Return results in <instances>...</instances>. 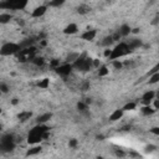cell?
Wrapping results in <instances>:
<instances>
[{
	"instance_id": "cell-1",
	"label": "cell",
	"mask_w": 159,
	"mask_h": 159,
	"mask_svg": "<svg viewBox=\"0 0 159 159\" xmlns=\"http://www.w3.org/2000/svg\"><path fill=\"white\" fill-rule=\"evenodd\" d=\"M47 131H49V127H46L45 124H38V126L34 127L30 131V133L28 136V142L30 144L40 143L44 139V136L47 133Z\"/></svg>"
},
{
	"instance_id": "cell-2",
	"label": "cell",
	"mask_w": 159,
	"mask_h": 159,
	"mask_svg": "<svg viewBox=\"0 0 159 159\" xmlns=\"http://www.w3.org/2000/svg\"><path fill=\"white\" fill-rule=\"evenodd\" d=\"M72 66L75 67L76 70L82 71V72H86V71H90L93 67V60L88 59L86 56H80V59L76 61L75 63H72Z\"/></svg>"
},
{
	"instance_id": "cell-3",
	"label": "cell",
	"mask_w": 159,
	"mask_h": 159,
	"mask_svg": "<svg viewBox=\"0 0 159 159\" xmlns=\"http://www.w3.org/2000/svg\"><path fill=\"white\" fill-rule=\"evenodd\" d=\"M21 51V46L20 44H14V42H6L1 46V50H0V53L3 56H9V55H14L16 52Z\"/></svg>"
},
{
	"instance_id": "cell-4",
	"label": "cell",
	"mask_w": 159,
	"mask_h": 159,
	"mask_svg": "<svg viewBox=\"0 0 159 159\" xmlns=\"http://www.w3.org/2000/svg\"><path fill=\"white\" fill-rule=\"evenodd\" d=\"M127 53H129V49H128V44L126 42H121L118 46L114 47V50H112V53H111V60H116L118 57H122L124 55H127Z\"/></svg>"
},
{
	"instance_id": "cell-5",
	"label": "cell",
	"mask_w": 159,
	"mask_h": 159,
	"mask_svg": "<svg viewBox=\"0 0 159 159\" xmlns=\"http://www.w3.org/2000/svg\"><path fill=\"white\" fill-rule=\"evenodd\" d=\"M72 69H73L72 65H70V63H63V65H60L59 67H57L56 72L59 73V75H61V76L66 77V76H69L70 73H71Z\"/></svg>"
},
{
	"instance_id": "cell-6",
	"label": "cell",
	"mask_w": 159,
	"mask_h": 159,
	"mask_svg": "<svg viewBox=\"0 0 159 159\" xmlns=\"http://www.w3.org/2000/svg\"><path fill=\"white\" fill-rule=\"evenodd\" d=\"M154 97H155L154 91H147V92L143 94V97H142V101H143V103L145 106H149L152 101H154Z\"/></svg>"
},
{
	"instance_id": "cell-7",
	"label": "cell",
	"mask_w": 159,
	"mask_h": 159,
	"mask_svg": "<svg viewBox=\"0 0 159 159\" xmlns=\"http://www.w3.org/2000/svg\"><path fill=\"white\" fill-rule=\"evenodd\" d=\"M46 10H47L46 5H40V6H38V8H35L32 10L31 16H32V18H40V16H42L44 14H45Z\"/></svg>"
},
{
	"instance_id": "cell-8",
	"label": "cell",
	"mask_w": 159,
	"mask_h": 159,
	"mask_svg": "<svg viewBox=\"0 0 159 159\" xmlns=\"http://www.w3.org/2000/svg\"><path fill=\"white\" fill-rule=\"evenodd\" d=\"M96 35H97L96 30H87V31H84L82 35H81V39L86 40V41H92V40L96 38Z\"/></svg>"
},
{
	"instance_id": "cell-9",
	"label": "cell",
	"mask_w": 159,
	"mask_h": 159,
	"mask_svg": "<svg viewBox=\"0 0 159 159\" xmlns=\"http://www.w3.org/2000/svg\"><path fill=\"white\" fill-rule=\"evenodd\" d=\"M0 148L3 152H11L15 148V142H0Z\"/></svg>"
},
{
	"instance_id": "cell-10",
	"label": "cell",
	"mask_w": 159,
	"mask_h": 159,
	"mask_svg": "<svg viewBox=\"0 0 159 159\" xmlns=\"http://www.w3.org/2000/svg\"><path fill=\"white\" fill-rule=\"evenodd\" d=\"M79 31V26L76 25V24H70V25H67L65 29H63V32L66 34V35H73V34H76Z\"/></svg>"
},
{
	"instance_id": "cell-11",
	"label": "cell",
	"mask_w": 159,
	"mask_h": 159,
	"mask_svg": "<svg viewBox=\"0 0 159 159\" xmlns=\"http://www.w3.org/2000/svg\"><path fill=\"white\" fill-rule=\"evenodd\" d=\"M141 46H142V41H141V40H138V39H133V40H131V41L128 42V49H129V52L134 51V50L138 49V47H141Z\"/></svg>"
},
{
	"instance_id": "cell-12",
	"label": "cell",
	"mask_w": 159,
	"mask_h": 159,
	"mask_svg": "<svg viewBox=\"0 0 159 159\" xmlns=\"http://www.w3.org/2000/svg\"><path fill=\"white\" fill-rule=\"evenodd\" d=\"M52 118V113H44L41 116L38 117V119H36V123L38 124H45L47 121H50Z\"/></svg>"
},
{
	"instance_id": "cell-13",
	"label": "cell",
	"mask_w": 159,
	"mask_h": 159,
	"mask_svg": "<svg viewBox=\"0 0 159 159\" xmlns=\"http://www.w3.org/2000/svg\"><path fill=\"white\" fill-rule=\"evenodd\" d=\"M123 112H124L123 110H116V111H114V112L110 116V121L116 122V121H118V119H121V118L123 117Z\"/></svg>"
},
{
	"instance_id": "cell-14",
	"label": "cell",
	"mask_w": 159,
	"mask_h": 159,
	"mask_svg": "<svg viewBox=\"0 0 159 159\" xmlns=\"http://www.w3.org/2000/svg\"><path fill=\"white\" fill-rule=\"evenodd\" d=\"M118 32L121 34V36H128L129 34L132 32V29L129 25H127V24H124V25H122L119 30H118Z\"/></svg>"
},
{
	"instance_id": "cell-15",
	"label": "cell",
	"mask_w": 159,
	"mask_h": 159,
	"mask_svg": "<svg viewBox=\"0 0 159 159\" xmlns=\"http://www.w3.org/2000/svg\"><path fill=\"white\" fill-rule=\"evenodd\" d=\"M80 59V53H77V52H71L69 56L66 57V63H75L77 60Z\"/></svg>"
},
{
	"instance_id": "cell-16",
	"label": "cell",
	"mask_w": 159,
	"mask_h": 159,
	"mask_svg": "<svg viewBox=\"0 0 159 159\" xmlns=\"http://www.w3.org/2000/svg\"><path fill=\"white\" fill-rule=\"evenodd\" d=\"M42 148L40 147V145H36V147H32V148H30V149L26 152V157H30V155H36V154H39L40 152H41Z\"/></svg>"
},
{
	"instance_id": "cell-17",
	"label": "cell",
	"mask_w": 159,
	"mask_h": 159,
	"mask_svg": "<svg viewBox=\"0 0 159 159\" xmlns=\"http://www.w3.org/2000/svg\"><path fill=\"white\" fill-rule=\"evenodd\" d=\"M32 116V113L31 112H26V111H24V112H21V113H19V116H18V118L21 122H25V121H28V119H30V117Z\"/></svg>"
},
{
	"instance_id": "cell-18",
	"label": "cell",
	"mask_w": 159,
	"mask_h": 159,
	"mask_svg": "<svg viewBox=\"0 0 159 159\" xmlns=\"http://www.w3.org/2000/svg\"><path fill=\"white\" fill-rule=\"evenodd\" d=\"M142 113L144 114V116H150V114H153L155 112V110L154 108H152L150 106H144V107H142Z\"/></svg>"
},
{
	"instance_id": "cell-19",
	"label": "cell",
	"mask_w": 159,
	"mask_h": 159,
	"mask_svg": "<svg viewBox=\"0 0 159 159\" xmlns=\"http://www.w3.org/2000/svg\"><path fill=\"white\" fill-rule=\"evenodd\" d=\"M90 6L88 5H86V4H82V5H80L79 6V9H77V11H79V14L81 15H84V14H87V13L90 11Z\"/></svg>"
},
{
	"instance_id": "cell-20",
	"label": "cell",
	"mask_w": 159,
	"mask_h": 159,
	"mask_svg": "<svg viewBox=\"0 0 159 159\" xmlns=\"http://www.w3.org/2000/svg\"><path fill=\"white\" fill-rule=\"evenodd\" d=\"M38 86L40 87V88H42V90H46L47 87L50 86V80H49V79H42V80H40V82L38 83Z\"/></svg>"
},
{
	"instance_id": "cell-21",
	"label": "cell",
	"mask_w": 159,
	"mask_h": 159,
	"mask_svg": "<svg viewBox=\"0 0 159 159\" xmlns=\"http://www.w3.org/2000/svg\"><path fill=\"white\" fill-rule=\"evenodd\" d=\"M157 82H159V71H158V72H154L153 75L150 76L149 81H148V83H149V84H154Z\"/></svg>"
},
{
	"instance_id": "cell-22",
	"label": "cell",
	"mask_w": 159,
	"mask_h": 159,
	"mask_svg": "<svg viewBox=\"0 0 159 159\" xmlns=\"http://www.w3.org/2000/svg\"><path fill=\"white\" fill-rule=\"evenodd\" d=\"M11 19H13V16L10 14H0V22H1V24L9 22Z\"/></svg>"
},
{
	"instance_id": "cell-23",
	"label": "cell",
	"mask_w": 159,
	"mask_h": 159,
	"mask_svg": "<svg viewBox=\"0 0 159 159\" xmlns=\"http://www.w3.org/2000/svg\"><path fill=\"white\" fill-rule=\"evenodd\" d=\"M110 73V70L107 69V66H101L98 69V76L100 77H104Z\"/></svg>"
},
{
	"instance_id": "cell-24",
	"label": "cell",
	"mask_w": 159,
	"mask_h": 159,
	"mask_svg": "<svg viewBox=\"0 0 159 159\" xmlns=\"http://www.w3.org/2000/svg\"><path fill=\"white\" fill-rule=\"evenodd\" d=\"M136 107H137V103L136 102H129V103H127L126 106L122 108V110H123V111H133Z\"/></svg>"
},
{
	"instance_id": "cell-25",
	"label": "cell",
	"mask_w": 159,
	"mask_h": 159,
	"mask_svg": "<svg viewBox=\"0 0 159 159\" xmlns=\"http://www.w3.org/2000/svg\"><path fill=\"white\" fill-rule=\"evenodd\" d=\"M112 42H113V39H112V35H111V36H107V38L103 39L102 45L103 46H110V45H112Z\"/></svg>"
},
{
	"instance_id": "cell-26",
	"label": "cell",
	"mask_w": 159,
	"mask_h": 159,
	"mask_svg": "<svg viewBox=\"0 0 159 159\" xmlns=\"http://www.w3.org/2000/svg\"><path fill=\"white\" fill-rule=\"evenodd\" d=\"M0 142H14V136L13 134H4Z\"/></svg>"
},
{
	"instance_id": "cell-27",
	"label": "cell",
	"mask_w": 159,
	"mask_h": 159,
	"mask_svg": "<svg viewBox=\"0 0 159 159\" xmlns=\"http://www.w3.org/2000/svg\"><path fill=\"white\" fill-rule=\"evenodd\" d=\"M32 62L35 63L36 66H42L44 63H45V60H44L42 57H35V59L32 60Z\"/></svg>"
},
{
	"instance_id": "cell-28",
	"label": "cell",
	"mask_w": 159,
	"mask_h": 159,
	"mask_svg": "<svg viewBox=\"0 0 159 159\" xmlns=\"http://www.w3.org/2000/svg\"><path fill=\"white\" fill-rule=\"evenodd\" d=\"M87 107H88V104H86L84 102H79L77 103V108H79V111H81V112L87 111Z\"/></svg>"
},
{
	"instance_id": "cell-29",
	"label": "cell",
	"mask_w": 159,
	"mask_h": 159,
	"mask_svg": "<svg viewBox=\"0 0 159 159\" xmlns=\"http://www.w3.org/2000/svg\"><path fill=\"white\" fill-rule=\"evenodd\" d=\"M113 67H114L116 70H121L122 67H123V63H122L121 61H118V60H114V61H113Z\"/></svg>"
},
{
	"instance_id": "cell-30",
	"label": "cell",
	"mask_w": 159,
	"mask_h": 159,
	"mask_svg": "<svg viewBox=\"0 0 159 159\" xmlns=\"http://www.w3.org/2000/svg\"><path fill=\"white\" fill-rule=\"evenodd\" d=\"M155 149H157V148H155V145H153V144L147 145V147H145V153H153Z\"/></svg>"
},
{
	"instance_id": "cell-31",
	"label": "cell",
	"mask_w": 159,
	"mask_h": 159,
	"mask_svg": "<svg viewBox=\"0 0 159 159\" xmlns=\"http://www.w3.org/2000/svg\"><path fill=\"white\" fill-rule=\"evenodd\" d=\"M0 90H1L3 93H8V92H9L8 84H6V83H1V84H0Z\"/></svg>"
},
{
	"instance_id": "cell-32",
	"label": "cell",
	"mask_w": 159,
	"mask_h": 159,
	"mask_svg": "<svg viewBox=\"0 0 159 159\" xmlns=\"http://www.w3.org/2000/svg\"><path fill=\"white\" fill-rule=\"evenodd\" d=\"M63 4V1L62 0H56V1H51V3H49V5L50 6H61Z\"/></svg>"
},
{
	"instance_id": "cell-33",
	"label": "cell",
	"mask_w": 159,
	"mask_h": 159,
	"mask_svg": "<svg viewBox=\"0 0 159 159\" xmlns=\"http://www.w3.org/2000/svg\"><path fill=\"white\" fill-rule=\"evenodd\" d=\"M77 144H79V142H77V139H75V138H72V139H70L69 142V145L71 148H76Z\"/></svg>"
},
{
	"instance_id": "cell-34",
	"label": "cell",
	"mask_w": 159,
	"mask_h": 159,
	"mask_svg": "<svg viewBox=\"0 0 159 159\" xmlns=\"http://www.w3.org/2000/svg\"><path fill=\"white\" fill-rule=\"evenodd\" d=\"M50 65H51V67H53V69H57V67L60 66V61H57V60H52L51 61V63H50Z\"/></svg>"
},
{
	"instance_id": "cell-35",
	"label": "cell",
	"mask_w": 159,
	"mask_h": 159,
	"mask_svg": "<svg viewBox=\"0 0 159 159\" xmlns=\"http://www.w3.org/2000/svg\"><path fill=\"white\" fill-rule=\"evenodd\" d=\"M122 38V36H121V34L119 32H116V34H113V35H112V39H113V41H118V40H119Z\"/></svg>"
},
{
	"instance_id": "cell-36",
	"label": "cell",
	"mask_w": 159,
	"mask_h": 159,
	"mask_svg": "<svg viewBox=\"0 0 159 159\" xmlns=\"http://www.w3.org/2000/svg\"><path fill=\"white\" fill-rule=\"evenodd\" d=\"M81 90L83 91H87V90H90V83L88 82H84V83H82V86H81Z\"/></svg>"
},
{
	"instance_id": "cell-37",
	"label": "cell",
	"mask_w": 159,
	"mask_h": 159,
	"mask_svg": "<svg viewBox=\"0 0 159 159\" xmlns=\"http://www.w3.org/2000/svg\"><path fill=\"white\" fill-rule=\"evenodd\" d=\"M150 132L153 134H155V136H159V127H154V128H152Z\"/></svg>"
},
{
	"instance_id": "cell-38",
	"label": "cell",
	"mask_w": 159,
	"mask_h": 159,
	"mask_svg": "<svg viewBox=\"0 0 159 159\" xmlns=\"http://www.w3.org/2000/svg\"><path fill=\"white\" fill-rule=\"evenodd\" d=\"M154 110L157 111V110H159V98L158 100H154Z\"/></svg>"
},
{
	"instance_id": "cell-39",
	"label": "cell",
	"mask_w": 159,
	"mask_h": 159,
	"mask_svg": "<svg viewBox=\"0 0 159 159\" xmlns=\"http://www.w3.org/2000/svg\"><path fill=\"white\" fill-rule=\"evenodd\" d=\"M116 155H117V157H124V155H126V153H124V152H122V150H117L116 152Z\"/></svg>"
},
{
	"instance_id": "cell-40",
	"label": "cell",
	"mask_w": 159,
	"mask_h": 159,
	"mask_svg": "<svg viewBox=\"0 0 159 159\" xmlns=\"http://www.w3.org/2000/svg\"><path fill=\"white\" fill-rule=\"evenodd\" d=\"M111 53H112V50H106V51H104V56L111 57Z\"/></svg>"
},
{
	"instance_id": "cell-41",
	"label": "cell",
	"mask_w": 159,
	"mask_h": 159,
	"mask_svg": "<svg viewBox=\"0 0 159 159\" xmlns=\"http://www.w3.org/2000/svg\"><path fill=\"white\" fill-rule=\"evenodd\" d=\"M18 103H19V100L18 98H13L11 100V104H13V106H16Z\"/></svg>"
},
{
	"instance_id": "cell-42",
	"label": "cell",
	"mask_w": 159,
	"mask_h": 159,
	"mask_svg": "<svg viewBox=\"0 0 159 159\" xmlns=\"http://www.w3.org/2000/svg\"><path fill=\"white\" fill-rule=\"evenodd\" d=\"M132 32H134V34H138V32H139V29H138V28L133 29V30H132Z\"/></svg>"
},
{
	"instance_id": "cell-43",
	"label": "cell",
	"mask_w": 159,
	"mask_h": 159,
	"mask_svg": "<svg viewBox=\"0 0 159 159\" xmlns=\"http://www.w3.org/2000/svg\"><path fill=\"white\" fill-rule=\"evenodd\" d=\"M129 128H131V127H128V126H126V127H123V131H129Z\"/></svg>"
},
{
	"instance_id": "cell-44",
	"label": "cell",
	"mask_w": 159,
	"mask_h": 159,
	"mask_svg": "<svg viewBox=\"0 0 159 159\" xmlns=\"http://www.w3.org/2000/svg\"><path fill=\"white\" fill-rule=\"evenodd\" d=\"M158 70H159V63H158V66L155 67V70H154V71H155V72H158Z\"/></svg>"
},
{
	"instance_id": "cell-45",
	"label": "cell",
	"mask_w": 159,
	"mask_h": 159,
	"mask_svg": "<svg viewBox=\"0 0 159 159\" xmlns=\"http://www.w3.org/2000/svg\"><path fill=\"white\" fill-rule=\"evenodd\" d=\"M97 138H98V139H101V141H102V139H103V136H97Z\"/></svg>"
},
{
	"instance_id": "cell-46",
	"label": "cell",
	"mask_w": 159,
	"mask_h": 159,
	"mask_svg": "<svg viewBox=\"0 0 159 159\" xmlns=\"http://www.w3.org/2000/svg\"><path fill=\"white\" fill-rule=\"evenodd\" d=\"M97 159H103V158H102V157H98V158H97Z\"/></svg>"
},
{
	"instance_id": "cell-47",
	"label": "cell",
	"mask_w": 159,
	"mask_h": 159,
	"mask_svg": "<svg viewBox=\"0 0 159 159\" xmlns=\"http://www.w3.org/2000/svg\"><path fill=\"white\" fill-rule=\"evenodd\" d=\"M158 16H159V11H158Z\"/></svg>"
}]
</instances>
